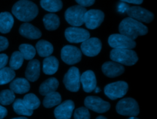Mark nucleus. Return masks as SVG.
<instances>
[{
	"label": "nucleus",
	"mask_w": 157,
	"mask_h": 119,
	"mask_svg": "<svg viewBox=\"0 0 157 119\" xmlns=\"http://www.w3.org/2000/svg\"><path fill=\"white\" fill-rule=\"evenodd\" d=\"M13 15L20 21L29 22L37 15L39 10L37 5L28 0H20L12 8Z\"/></svg>",
	"instance_id": "f257e3e1"
},
{
	"label": "nucleus",
	"mask_w": 157,
	"mask_h": 119,
	"mask_svg": "<svg viewBox=\"0 0 157 119\" xmlns=\"http://www.w3.org/2000/svg\"><path fill=\"white\" fill-rule=\"evenodd\" d=\"M118 29L121 34L133 40L138 36L145 35L148 32V28L145 25L131 17L123 19L120 23Z\"/></svg>",
	"instance_id": "f03ea898"
},
{
	"label": "nucleus",
	"mask_w": 157,
	"mask_h": 119,
	"mask_svg": "<svg viewBox=\"0 0 157 119\" xmlns=\"http://www.w3.org/2000/svg\"><path fill=\"white\" fill-rule=\"evenodd\" d=\"M110 58L112 61L127 66H132L138 61L137 55L132 49H113L110 52Z\"/></svg>",
	"instance_id": "7ed1b4c3"
},
{
	"label": "nucleus",
	"mask_w": 157,
	"mask_h": 119,
	"mask_svg": "<svg viewBox=\"0 0 157 119\" xmlns=\"http://www.w3.org/2000/svg\"><path fill=\"white\" fill-rule=\"evenodd\" d=\"M86 12V8L83 6L80 5H73L66 10L64 17L69 24L75 27H78L84 23V15Z\"/></svg>",
	"instance_id": "20e7f679"
},
{
	"label": "nucleus",
	"mask_w": 157,
	"mask_h": 119,
	"mask_svg": "<svg viewBox=\"0 0 157 119\" xmlns=\"http://www.w3.org/2000/svg\"><path fill=\"white\" fill-rule=\"evenodd\" d=\"M118 114L129 117H136L139 113L137 102L132 98H125L120 99L116 106Z\"/></svg>",
	"instance_id": "39448f33"
},
{
	"label": "nucleus",
	"mask_w": 157,
	"mask_h": 119,
	"mask_svg": "<svg viewBox=\"0 0 157 119\" xmlns=\"http://www.w3.org/2000/svg\"><path fill=\"white\" fill-rule=\"evenodd\" d=\"M128 90V84L122 81L114 82L106 85L104 87L105 95L110 99L115 100L124 96Z\"/></svg>",
	"instance_id": "423d86ee"
},
{
	"label": "nucleus",
	"mask_w": 157,
	"mask_h": 119,
	"mask_svg": "<svg viewBox=\"0 0 157 119\" xmlns=\"http://www.w3.org/2000/svg\"><path fill=\"white\" fill-rule=\"evenodd\" d=\"M63 82L68 90L76 92L80 87V74L78 69L75 67H71L64 74Z\"/></svg>",
	"instance_id": "0eeeda50"
},
{
	"label": "nucleus",
	"mask_w": 157,
	"mask_h": 119,
	"mask_svg": "<svg viewBox=\"0 0 157 119\" xmlns=\"http://www.w3.org/2000/svg\"><path fill=\"white\" fill-rule=\"evenodd\" d=\"M108 43L110 46L113 49H133L136 45L134 40L121 34L110 35L108 39Z\"/></svg>",
	"instance_id": "6e6552de"
},
{
	"label": "nucleus",
	"mask_w": 157,
	"mask_h": 119,
	"mask_svg": "<svg viewBox=\"0 0 157 119\" xmlns=\"http://www.w3.org/2000/svg\"><path fill=\"white\" fill-rule=\"evenodd\" d=\"M61 57L66 64L74 65L81 60L82 52L75 46L66 45L61 49Z\"/></svg>",
	"instance_id": "1a4fd4ad"
},
{
	"label": "nucleus",
	"mask_w": 157,
	"mask_h": 119,
	"mask_svg": "<svg viewBox=\"0 0 157 119\" xmlns=\"http://www.w3.org/2000/svg\"><path fill=\"white\" fill-rule=\"evenodd\" d=\"M64 35L68 41L74 43L83 42L90 37L88 31L75 26L67 27L65 30Z\"/></svg>",
	"instance_id": "9d476101"
},
{
	"label": "nucleus",
	"mask_w": 157,
	"mask_h": 119,
	"mask_svg": "<svg viewBox=\"0 0 157 119\" xmlns=\"http://www.w3.org/2000/svg\"><path fill=\"white\" fill-rule=\"evenodd\" d=\"M104 13L98 9L86 10L84 15V23L86 27L90 29H94L99 27L103 22Z\"/></svg>",
	"instance_id": "9b49d317"
},
{
	"label": "nucleus",
	"mask_w": 157,
	"mask_h": 119,
	"mask_svg": "<svg viewBox=\"0 0 157 119\" xmlns=\"http://www.w3.org/2000/svg\"><path fill=\"white\" fill-rule=\"evenodd\" d=\"M126 12L129 17L140 22L149 23L154 19V15L152 12L139 6L129 7Z\"/></svg>",
	"instance_id": "f8f14e48"
},
{
	"label": "nucleus",
	"mask_w": 157,
	"mask_h": 119,
	"mask_svg": "<svg viewBox=\"0 0 157 119\" xmlns=\"http://www.w3.org/2000/svg\"><path fill=\"white\" fill-rule=\"evenodd\" d=\"M84 104L87 109L98 113H104L110 107L109 102L96 96H88L84 100Z\"/></svg>",
	"instance_id": "ddd939ff"
},
{
	"label": "nucleus",
	"mask_w": 157,
	"mask_h": 119,
	"mask_svg": "<svg viewBox=\"0 0 157 119\" xmlns=\"http://www.w3.org/2000/svg\"><path fill=\"white\" fill-rule=\"evenodd\" d=\"M80 48L82 52L85 56L94 57L100 52L102 48V43L96 37L89 38L82 42Z\"/></svg>",
	"instance_id": "4468645a"
},
{
	"label": "nucleus",
	"mask_w": 157,
	"mask_h": 119,
	"mask_svg": "<svg viewBox=\"0 0 157 119\" xmlns=\"http://www.w3.org/2000/svg\"><path fill=\"white\" fill-rule=\"evenodd\" d=\"M74 107V103L72 100H66L55 108L54 115L56 119H71Z\"/></svg>",
	"instance_id": "2eb2a0df"
},
{
	"label": "nucleus",
	"mask_w": 157,
	"mask_h": 119,
	"mask_svg": "<svg viewBox=\"0 0 157 119\" xmlns=\"http://www.w3.org/2000/svg\"><path fill=\"white\" fill-rule=\"evenodd\" d=\"M102 71L106 76L115 78L124 73V68L119 63L114 61H108L102 65Z\"/></svg>",
	"instance_id": "dca6fc26"
},
{
	"label": "nucleus",
	"mask_w": 157,
	"mask_h": 119,
	"mask_svg": "<svg viewBox=\"0 0 157 119\" xmlns=\"http://www.w3.org/2000/svg\"><path fill=\"white\" fill-rule=\"evenodd\" d=\"M80 83L85 92L90 93L93 92L97 84L94 73L91 70H87L83 72L80 76Z\"/></svg>",
	"instance_id": "f3484780"
},
{
	"label": "nucleus",
	"mask_w": 157,
	"mask_h": 119,
	"mask_svg": "<svg viewBox=\"0 0 157 119\" xmlns=\"http://www.w3.org/2000/svg\"><path fill=\"white\" fill-rule=\"evenodd\" d=\"M40 62L37 59H31L28 63L25 76L28 81L34 82L38 79L40 76Z\"/></svg>",
	"instance_id": "a211bd4d"
},
{
	"label": "nucleus",
	"mask_w": 157,
	"mask_h": 119,
	"mask_svg": "<svg viewBox=\"0 0 157 119\" xmlns=\"http://www.w3.org/2000/svg\"><path fill=\"white\" fill-rule=\"evenodd\" d=\"M19 32L23 37L33 40L39 38L42 35V32L38 28L28 23H25L20 26Z\"/></svg>",
	"instance_id": "6ab92c4d"
},
{
	"label": "nucleus",
	"mask_w": 157,
	"mask_h": 119,
	"mask_svg": "<svg viewBox=\"0 0 157 119\" xmlns=\"http://www.w3.org/2000/svg\"><path fill=\"white\" fill-rule=\"evenodd\" d=\"M9 87L10 89L15 93L23 94L29 90L30 84L26 79L18 78L12 81Z\"/></svg>",
	"instance_id": "aec40b11"
},
{
	"label": "nucleus",
	"mask_w": 157,
	"mask_h": 119,
	"mask_svg": "<svg viewBox=\"0 0 157 119\" xmlns=\"http://www.w3.org/2000/svg\"><path fill=\"white\" fill-rule=\"evenodd\" d=\"M58 67V60L54 56H50L46 57L43 60L42 70L45 74L52 75L55 74L57 71Z\"/></svg>",
	"instance_id": "412c9836"
},
{
	"label": "nucleus",
	"mask_w": 157,
	"mask_h": 119,
	"mask_svg": "<svg viewBox=\"0 0 157 119\" xmlns=\"http://www.w3.org/2000/svg\"><path fill=\"white\" fill-rule=\"evenodd\" d=\"M14 20L10 13L7 12L0 13V32L7 34L13 27Z\"/></svg>",
	"instance_id": "4be33fe9"
},
{
	"label": "nucleus",
	"mask_w": 157,
	"mask_h": 119,
	"mask_svg": "<svg viewBox=\"0 0 157 119\" xmlns=\"http://www.w3.org/2000/svg\"><path fill=\"white\" fill-rule=\"evenodd\" d=\"M59 85V82L55 78H50L44 81L39 87V93L42 95H46L55 92Z\"/></svg>",
	"instance_id": "5701e85b"
},
{
	"label": "nucleus",
	"mask_w": 157,
	"mask_h": 119,
	"mask_svg": "<svg viewBox=\"0 0 157 119\" xmlns=\"http://www.w3.org/2000/svg\"><path fill=\"white\" fill-rule=\"evenodd\" d=\"M36 49L40 57L50 56L53 52V46L51 43L45 40L38 41L36 45Z\"/></svg>",
	"instance_id": "b1692460"
},
{
	"label": "nucleus",
	"mask_w": 157,
	"mask_h": 119,
	"mask_svg": "<svg viewBox=\"0 0 157 119\" xmlns=\"http://www.w3.org/2000/svg\"><path fill=\"white\" fill-rule=\"evenodd\" d=\"M45 27L48 31H54L58 28L60 22L59 17L55 13L46 14L43 18Z\"/></svg>",
	"instance_id": "393cba45"
},
{
	"label": "nucleus",
	"mask_w": 157,
	"mask_h": 119,
	"mask_svg": "<svg viewBox=\"0 0 157 119\" xmlns=\"http://www.w3.org/2000/svg\"><path fill=\"white\" fill-rule=\"evenodd\" d=\"M61 102V96L58 92H53L45 95L43 105L46 108H51L58 105Z\"/></svg>",
	"instance_id": "a878e982"
},
{
	"label": "nucleus",
	"mask_w": 157,
	"mask_h": 119,
	"mask_svg": "<svg viewBox=\"0 0 157 119\" xmlns=\"http://www.w3.org/2000/svg\"><path fill=\"white\" fill-rule=\"evenodd\" d=\"M40 6L50 12H56L63 7L61 0H40Z\"/></svg>",
	"instance_id": "bb28decb"
},
{
	"label": "nucleus",
	"mask_w": 157,
	"mask_h": 119,
	"mask_svg": "<svg viewBox=\"0 0 157 119\" xmlns=\"http://www.w3.org/2000/svg\"><path fill=\"white\" fill-rule=\"evenodd\" d=\"M22 101L25 106L28 109H30L32 110L37 109L40 104L39 99L34 93L26 94L23 97V99H22Z\"/></svg>",
	"instance_id": "cd10ccee"
},
{
	"label": "nucleus",
	"mask_w": 157,
	"mask_h": 119,
	"mask_svg": "<svg viewBox=\"0 0 157 119\" xmlns=\"http://www.w3.org/2000/svg\"><path fill=\"white\" fill-rule=\"evenodd\" d=\"M15 76V71L10 67L0 69V85L6 84L12 81Z\"/></svg>",
	"instance_id": "c85d7f7f"
},
{
	"label": "nucleus",
	"mask_w": 157,
	"mask_h": 119,
	"mask_svg": "<svg viewBox=\"0 0 157 119\" xmlns=\"http://www.w3.org/2000/svg\"><path fill=\"white\" fill-rule=\"evenodd\" d=\"M13 109L14 111L18 115L31 116L33 113V110L28 109L23 103L21 99H17L13 104Z\"/></svg>",
	"instance_id": "c756f323"
},
{
	"label": "nucleus",
	"mask_w": 157,
	"mask_h": 119,
	"mask_svg": "<svg viewBox=\"0 0 157 119\" xmlns=\"http://www.w3.org/2000/svg\"><path fill=\"white\" fill-rule=\"evenodd\" d=\"M36 49L33 46L29 44H21L19 46V51L22 54L24 59L31 60L36 55Z\"/></svg>",
	"instance_id": "7c9ffc66"
},
{
	"label": "nucleus",
	"mask_w": 157,
	"mask_h": 119,
	"mask_svg": "<svg viewBox=\"0 0 157 119\" xmlns=\"http://www.w3.org/2000/svg\"><path fill=\"white\" fill-rule=\"evenodd\" d=\"M23 60L24 58L20 51L13 52L11 56L9 62L10 68L13 70L19 69L21 67Z\"/></svg>",
	"instance_id": "2f4dec72"
},
{
	"label": "nucleus",
	"mask_w": 157,
	"mask_h": 119,
	"mask_svg": "<svg viewBox=\"0 0 157 119\" xmlns=\"http://www.w3.org/2000/svg\"><path fill=\"white\" fill-rule=\"evenodd\" d=\"M15 93L10 89L2 90L0 92V103L2 105H9L12 103L15 98Z\"/></svg>",
	"instance_id": "473e14b6"
},
{
	"label": "nucleus",
	"mask_w": 157,
	"mask_h": 119,
	"mask_svg": "<svg viewBox=\"0 0 157 119\" xmlns=\"http://www.w3.org/2000/svg\"><path fill=\"white\" fill-rule=\"evenodd\" d=\"M74 119H90V114L88 109L85 107H79L74 111Z\"/></svg>",
	"instance_id": "72a5a7b5"
},
{
	"label": "nucleus",
	"mask_w": 157,
	"mask_h": 119,
	"mask_svg": "<svg viewBox=\"0 0 157 119\" xmlns=\"http://www.w3.org/2000/svg\"><path fill=\"white\" fill-rule=\"evenodd\" d=\"M9 46V41L5 37L0 36V51H4Z\"/></svg>",
	"instance_id": "f704fd0d"
},
{
	"label": "nucleus",
	"mask_w": 157,
	"mask_h": 119,
	"mask_svg": "<svg viewBox=\"0 0 157 119\" xmlns=\"http://www.w3.org/2000/svg\"><path fill=\"white\" fill-rule=\"evenodd\" d=\"M75 1L78 5L85 7L92 5L94 3L95 0H75Z\"/></svg>",
	"instance_id": "c9c22d12"
},
{
	"label": "nucleus",
	"mask_w": 157,
	"mask_h": 119,
	"mask_svg": "<svg viewBox=\"0 0 157 119\" xmlns=\"http://www.w3.org/2000/svg\"><path fill=\"white\" fill-rule=\"evenodd\" d=\"M8 61V56L6 54H0V69L5 67Z\"/></svg>",
	"instance_id": "e433bc0d"
},
{
	"label": "nucleus",
	"mask_w": 157,
	"mask_h": 119,
	"mask_svg": "<svg viewBox=\"0 0 157 119\" xmlns=\"http://www.w3.org/2000/svg\"><path fill=\"white\" fill-rule=\"evenodd\" d=\"M7 115V110L6 108L0 105V119H3Z\"/></svg>",
	"instance_id": "4c0bfd02"
},
{
	"label": "nucleus",
	"mask_w": 157,
	"mask_h": 119,
	"mask_svg": "<svg viewBox=\"0 0 157 119\" xmlns=\"http://www.w3.org/2000/svg\"><path fill=\"white\" fill-rule=\"evenodd\" d=\"M120 1H121L122 2L131 3L134 4H140L143 2V0H120Z\"/></svg>",
	"instance_id": "58836bf2"
},
{
	"label": "nucleus",
	"mask_w": 157,
	"mask_h": 119,
	"mask_svg": "<svg viewBox=\"0 0 157 119\" xmlns=\"http://www.w3.org/2000/svg\"><path fill=\"white\" fill-rule=\"evenodd\" d=\"M128 7H129V5H126V4H125L124 3L121 2V4H119L118 9H119V10L121 11V12H124V10L126 11V10L128 9Z\"/></svg>",
	"instance_id": "ea45409f"
},
{
	"label": "nucleus",
	"mask_w": 157,
	"mask_h": 119,
	"mask_svg": "<svg viewBox=\"0 0 157 119\" xmlns=\"http://www.w3.org/2000/svg\"><path fill=\"white\" fill-rule=\"evenodd\" d=\"M94 91L95 92V93H99V92H101V89H100V88H99V87H95V88L94 89Z\"/></svg>",
	"instance_id": "a19ab883"
},
{
	"label": "nucleus",
	"mask_w": 157,
	"mask_h": 119,
	"mask_svg": "<svg viewBox=\"0 0 157 119\" xmlns=\"http://www.w3.org/2000/svg\"><path fill=\"white\" fill-rule=\"evenodd\" d=\"M96 119H107V118H105V117L104 116H102V115H100V116H98Z\"/></svg>",
	"instance_id": "79ce46f5"
},
{
	"label": "nucleus",
	"mask_w": 157,
	"mask_h": 119,
	"mask_svg": "<svg viewBox=\"0 0 157 119\" xmlns=\"http://www.w3.org/2000/svg\"><path fill=\"white\" fill-rule=\"evenodd\" d=\"M12 119H28V118H26V117H21L13 118H12Z\"/></svg>",
	"instance_id": "37998d69"
},
{
	"label": "nucleus",
	"mask_w": 157,
	"mask_h": 119,
	"mask_svg": "<svg viewBox=\"0 0 157 119\" xmlns=\"http://www.w3.org/2000/svg\"><path fill=\"white\" fill-rule=\"evenodd\" d=\"M128 119H139V118H136V117H129V118H128Z\"/></svg>",
	"instance_id": "c03bdc74"
}]
</instances>
